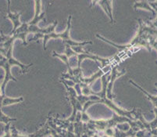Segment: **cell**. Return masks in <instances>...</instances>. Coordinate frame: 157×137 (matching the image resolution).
<instances>
[{
  "label": "cell",
  "mask_w": 157,
  "mask_h": 137,
  "mask_svg": "<svg viewBox=\"0 0 157 137\" xmlns=\"http://www.w3.org/2000/svg\"><path fill=\"white\" fill-rule=\"evenodd\" d=\"M92 3H98L99 6H102L103 10L106 14V15L109 17L110 19L111 24H114L113 18V2L112 1H95V2H92Z\"/></svg>",
  "instance_id": "cell-3"
},
{
  "label": "cell",
  "mask_w": 157,
  "mask_h": 137,
  "mask_svg": "<svg viewBox=\"0 0 157 137\" xmlns=\"http://www.w3.org/2000/svg\"><path fill=\"white\" fill-rule=\"evenodd\" d=\"M125 72H126V71H124V70L121 71V72H119V71H117V66H115L112 69V71H111V75L110 77H109V82H108V85H107V87H106V97L109 100H110L115 97L112 92L113 85L114 81H115L118 77L124 75Z\"/></svg>",
  "instance_id": "cell-2"
},
{
  "label": "cell",
  "mask_w": 157,
  "mask_h": 137,
  "mask_svg": "<svg viewBox=\"0 0 157 137\" xmlns=\"http://www.w3.org/2000/svg\"><path fill=\"white\" fill-rule=\"evenodd\" d=\"M24 100V98L21 97L18 99H10V98L4 97L3 100H2V105L5 106V105H10L13 104H17V103H21Z\"/></svg>",
  "instance_id": "cell-5"
},
{
  "label": "cell",
  "mask_w": 157,
  "mask_h": 137,
  "mask_svg": "<svg viewBox=\"0 0 157 137\" xmlns=\"http://www.w3.org/2000/svg\"><path fill=\"white\" fill-rule=\"evenodd\" d=\"M21 13L20 14H13V13L10 12V6H9V11H8V17L12 20L13 23L14 25V28L12 34L14 33L16 31V30L20 26H21V22H20V16H21Z\"/></svg>",
  "instance_id": "cell-4"
},
{
  "label": "cell",
  "mask_w": 157,
  "mask_h": 137,
  "mask_svg": "<svg viewBox=\"0 0 157 137\" xmlns=\"http://www.w3.org/2000/svg\"><path fill=\"white\" fill-rule=\"evenodd\" d=\"M71 20H72V15L70 14L67 19V26L66 28L65 31L63 33H52L48 34L44 36L43 38V47L44 49H46V44L48 42V40L49 38H61L63 40V42L66 44V45H69V46L74 48V47H82L84 45H86L88 44H92V42L91 41H88V42H74L71 38H70V30L71 28Z\"/></svg>",
  "instance_id": "cell-1"
}]
</instances>
